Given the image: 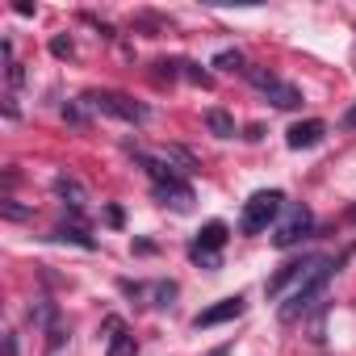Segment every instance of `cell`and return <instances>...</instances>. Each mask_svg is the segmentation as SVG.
<instances>
[{
  "label": "cell",
  "mask_w": 356,
  "mask_h": 356,
  "mask_svg": "<svg viewBox=\"0 0 356 356\" xmlns=\"http://www.w3.org/2000/svg\"><path fill=\"white\" fill-rule=\"evenodd\" d=\"M331 260L327 256H314V260H306V273L298 277V285L289 289V298H285V306H281V318L285 323H293V318H302L306 310H310V302L323 293V285H327V277H331Z\"/></svg>",
  "instance_id": "6da1fadb"
},
{
  "label": "cell",
  "mask_w": 356,
  "mask_h": 356,
  "mask_svg": "<svg viewBox=\"0 0 356 356\" xmlns=\"http://www.w3.org/2000/svg\"><path fill=\"white\" fill-rule=\"evenodd\" d=\"M281 210H285V197H281L277 189H260V193H252V197L243 202V218H239L243 235H260V231H268V222H273Z\"/></svg>",
  "instance_id": "7a4b0ae2"
},
{
  "label": "cell",
  "mask_w": 356,
  "mask_h": 356,
  "mask_svg": "<svg viewBox=\"0 0 356 356\" xmlns=\"http://www.w3.org/2000/svg\"><path fill=\"white\" fill-rule=\"evenodd\" d=\"M84 101H88L92 109L109 113V118H122V122H147V105L130 101L126 92H113V88H92V92H84Z\"/></svg>",
  "instance_id": "3957f363"
},
{
  "label": "cell",
  "mask_w": 356,
  "mask_h": 356,
  "mask_svg": "<svg viewBox=\"0 0 356 356\" xmlns=\"http://www.w3.org/2000/svg\"><path fill=\"white\" fill-rule=\"evenodd\" d=\"M248 76H252V84L277 105V109H298L302 105V92L293 88V84H285V80H277L273 72H260V67H248Z\"/></svg>",
  "instance_id": "277c9868"
},
{
  "label": "cell",
  "mask_w": 356,
  "mask_h": 356,
  "mask_svg": "<svg viewBox=\"0 0 356 356\" xmlns=\"http://www.w3.org/2000/svg\"><path fill=\"white\" fill-rule=\"evenodd\" d=\"M310 227H314V214H310L306 206H289L285 218H281L277 231H273V243H277V248H293L298 239L310 235Z\"/></svg>",
  "instance_id": "5b68a950"
},
{
  "label": "cell",
  "mask_w": 356,
  "mask_h": 356,
  "mask_svg": "<svg viewBox=\"0 0 356 356\" xmlns=\"http://www.w3.org/2000/svg\"><path fill=\"white\" fill-rule=\"evenodd\" d=\"M222 243H227V222H206L202 235H197V243L189 248V256H193L197 264L218 268V248H222Z\"/></svg>",
  "instance_id": "8992f818"
},
{
  "label": "cell",
  "mask_w": 356,
  "mask_h": 356,
  "mask_svg": "<svg viewBox=\"0 0 356 356\" xmlns=\"http://www.w3.org/2000/svg\"><path fill=\"white\" fill-rule=\"evenodd\" d=\"M323 134H327V126H323L318 118H306V122H293V126H289L285 143H289L293 151H310V147L323 143Z\"/></svg>",
  "instance_id": "52a82bcc"
},
{
  "label": "cell",
  "mask_w": 356,
  "mask_h": 356,
  "mask_svg": "<svg viewBox=\"0 0 356 356\" xmlns=\"http://www.w3.org/2000/svg\"><path fill=\"white\" fill-rule=\"evenodd\" d=\"M243 314V298H222V302H214L210 310H202L197 318H193V327L202 331V327H218V323H231V318H239Z\"/></svg>",
  "instance_id": "ba28073f"
},
{
  "label": "cell",
  "mask_w": 356,
  "mask_h": 356,
  "mask_svg": "<svg viewBox=\"0 0 356 356\" xmlns=\"http://www.w3.org/2000/svg\"><path fill=\"white\" fill-rule=\"evenodd\" d=\"M55 193H59L72 210H84V185L76 181V176H63V172H59V176H55Z\"/></svg>",
  "instance_id": "9c48e42d"
},
{
  "label": "cell",
  "mask_w": 356,
  "mask_h": 356,
  "mask_svg": "<svg viewBox=\"0 0 356 356\" xmlns=\"http://www.w3.org/2000/svg\"><path fill=\"white\" fill-rule=\"evenodd\" d=\"M206 126L218 134V138H235V118L227 109H206Z\"/></svg>",
  "instance_id": "30bf717a"
},
{
  "label": "cell",
  "mask_w": 356,
  "mask_h": 356,
  "mask_svg": "<svg viewBox=\"0 0 356 356\" xmlns=\"http://www.w3.org/2000/svg\"><path fill=\"white\" fill-rule=\"evenodd\" d=\"M302 273H306V264H302V260H298V264H285V268H281V273H277V277H273V281H268V293H273V298H277V293H281V289H285V285H289V281H293V285H298V277H302Z\"/></svg>",
  "instance_id": "8fae6325"
},
{
  "label": "cell",
  "mask_w": 356,
  "mask_h": 356,
  "mask_svg": "<svg viewBox=\"0 0 356 356\" xmlns=\"http://www.w3.org/2000/svg\"><path fill=\"white\" fill-rule=\"evenodd\" d=\"M214 67H222V72H248L239 51H222V55H214Z\"/></svg>",
  "instance_id": "7c38bea8"
},
{
  "label": "cell",
  "mask_w": 356,
  "mask_h": 356,
  "mask_svg": "<svg viewBox=\"0 0 356 356\" xmlns=\"http://www.w3.org/2000/svg\"><path fill=\"white\" fill-rule=\"evenodd\" d=\"M109 356H134V335L118 331V335L109 339Z\"/></svg>",
  "instance_id": "4fadbf2b"
},
{
  "label": "cell",
  "mask_w": 356,
  "mask_h": 356,
  "mask_svg": "<svg viewBox=\"0 0 356 356\" xmlns=\"http://www.w3.org/2000/svg\"><path fill=\"white\" fill-rule=\"evenodd\" d=\"M172 67H181V76H189V80H193V84H210V76H206V72H202V67H197V63H185V59H176V63H172Z\"/></svg>",
  "instance_id": "5bb4252c"
},
{
  "label": "cell",
  "mask_w": 356,
  "mask_h": 356,
  "mask_svg": "<svg viewBox=\"0 0 356 356\" xmlns=\"http://www.w3.org/2000/svg\"><path fill=\"white\" fill-rule=\"evenodd\" d=\"M151 293H155V306H172V298H176V285H172V281H159Z\"/></svg>",
  "instance_id": "9a60e30c"
},
{
  "label": "cell",
  "mask_w": 356,
  "mask_h": 356,
  "mask_svg": "<svg viewBox=\"0 0 356 356\" xmlns=\"http://www.w3.org/2000/svg\"><path fill=\"white\" fill-rule=\"evenodd\" d=\"M51 51H55L59 59H67V55H72V38H63V34H59V38L51 42Z\"/></svg>",
  "instance_id": "2e32d148"
},
{
  "label": "cell",
  "mask_w": 356,
  "mask_h": 356,
  "mask_svg": "<svg viewBox=\"0 0 356 356\" xmlns=\"http://www.w3.org/2000/svg\"><path fill=\"white\" fill-rule=\"evenodd\" d=\"M5 356H17V339L13 335H5Z\"/></svg>",
  "instance_id": "e0dca14e"
},
{
  "label": "cell",
  "mask_w": 356,
  "mask_h": 356,
  "mask_svg": "<svg viewBox=\"0 0 356 356\" xmlns=\"http://www.w3.org/2000/svg\"><path fill=\"white\" fill-rule=\"evenodd\" d=\"M343 126H348V130H356V105H352V109L343 113Z\"/></svg>",
  "instance_id": "ac0fdd59"
},
{
  "label": "cell",
  "mask_w": 356,
  "mask_h": 356,
  "mask_svg": "<svg viewBox=\"0 0 356 356\" xmlns=\"http://www.w3.org/2000/svg\"><path fill=\"white\" fill-rule=\"evenodd\" d=\"M352 218H356V210H352Z\"/></svg>",
  "instance_id": "d6986e66"
}]
</instances>
